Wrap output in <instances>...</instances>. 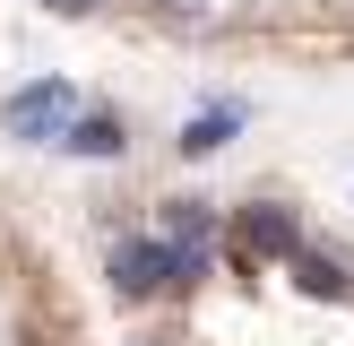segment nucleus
I'll return each mask as SVG.
<instances>
[{
	"label": "nucleus",
	"instance_id": "nucleus-8",
	"mask_svg": "<svg viewBox=\"0 0 354 346\" xmlns=\"http://www.w3.org/2000/svg\"><path fill=\"white\" fill-rule=\"evenodd\" d=\"M44 9H61V17H86V9H95V0H44Z\"/></svg>",
	"mask_w": 354,
	"mask_h": 346
},
{
	"label": "nucleus",
	"instance_id": "nucleus-3",
	"mask_svg": "<svg viewBox=\"0 0 354 346\" xmlns=\"http://www.w3.org/2000/svg\"><path fill=\"white\" fill-rule=\"evenodd\" d=\"M234 251H242V268H259V260H294V251H303V225H294V208H277V199L242 208Z\"/></svg>",
	"mask_w": 354,
	"mask_h": 346
},
{
	"label": "nucleus",
	"instance_id": "nucleus-2",
	"mask_svg": "<svg viewBox=\"0 0 354 346\" xmlns=\"http://www.w3.org/2000/svg\"><path fill=\"white\" fill-rule=\"evenodd\" d=\"M104 286H113L121 303H147V294H165V286H173V242H156V234L113 242V251H104Z\"/></svg>",
	"mask_w": 354,
	"mask_h": 346
},
{
	"label": "nucleus",
	"instance_id": "nucleus-7",
	"mask_svg": "<svg viewBox=\"0 0 354 346\" xmlns=\"http://www.w3.org/2000/svg\"><path fill=\"white\" fill-rule=\"evenodd\" d=\"M207 234H216L207 199H165V242H207Z\"/></svg>",
	"mask_w": 354,
	"mask_h": 346
},
{
	"label": "nucleus",
	"instance_id": "nucleus-4",
	"mask_svg": "<svg viewBox=\"0 0 354 346\" xmlns=\"http://www.w3.org/2000/svg\"><path fill=\"white\" fill-rule=\"evenodd\" d=\"M61 147H69V156H95V165H104V156H121V147H130V121H121V113H78Z\"/></svg>",
	"mask_w": 354,
	"mask_h": 346
},
{
	"label": "nucleus",
	"instance_id": "nucleus-5",
	"mask_svg": "<svg viewBox=\"0 0 354 346\" xmlns=\"http://www.w3.org/2000/svg\"><path fill=\"white\" fill-rule=\"evenodd\" d=\"M294 286H303L311 303H337V294H354V268L337 251H294Z\"/></svg>",
	"mask_w": 354,
	"mask_h": 346
},
{
	"label": "nucleus",
	"instance_id": "nucleus-1",
	"mask_svg": "<svg viewBox=\"0 0 354 346\" xmlns=\"http://www.w3.org/2000/svg\"><path fill=\"white\" fill-rule=\"evenodd\" d=\"M0 121H9L17 147H61L69 121H78V86L69 78H35V86H17V95L0 104Z\"/></svg>",
	"mask_w": 354,
	"mask_h": 346
},
{
	"label": "nucleus",
	"instance_id": "nucleus-6",
	"mask_svg": "<svg viewBox=\"0 0 354 346\" xmlns=\"http://www.w3.org/2000/svg\"><path fill=\"white\" fill-rule=\"evenodd\" d=\"M234 130H242V104H207V113L182 121V138H173V147H182V156H216Z\"/></svg>",
	"mask_w": 354,
	"mask_h": 346
}]
</instances>
